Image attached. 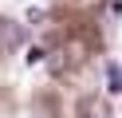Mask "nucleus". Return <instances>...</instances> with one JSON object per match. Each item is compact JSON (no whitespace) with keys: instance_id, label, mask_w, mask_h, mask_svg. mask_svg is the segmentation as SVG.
Here are the masks:
<instances>
[{"instance_id":"obj_4","label":"nucleus","mask_w":122,"mask_h":118,"mask_svg":"<svg viewBox=\"0 0 122 118\" xmlns=\"http://www.w3.org/2000/svg\"><path fill=\"white\" fill-rule=\"evenodd\" d=\"M24 20H28V24H40V20H43V8H28Z\"/></svg>"},{"instance_id":"obj_2","label":"nucleus","mask_w":122,"mask_h":118,"mask_svg":"<svg viewBox=\"0 0 122 118\" xmlns=\"http://www.w3.org/2000/svg\"><path fill=\"white\" fill-rule=\"evenodd\" d=\"M24 63H28V67H36V63H43V47H28Z\"/></svg>"},{"instance_id":"obj_1","label":"nucleus","mask_w":122,"mask_h":118,"mask_svg":"<svg viewBox=\"0 0 122 118\" xmlns=\"http://www.w3.org/2000/svg\"><path fill=\"white\" fill-rule=\"evenodd\" d=\"M106 91L122 94V67H118V63H106Z\"/></svg>"},{"instance_id":"obj_3","label":"nucleus","mask_w":122,"mask_h":118,"mask_svg":"<svg viewBox=\"0 0 122 118\" xmlns=\"http://www.w3.org/2000/svg\"><path fill=\"white\" fill-rule=\"evenodd\" d=\"M0 39L4 43H20V28H0Z\"/></svg>"}]
</instances>
